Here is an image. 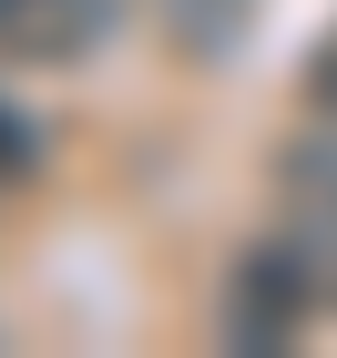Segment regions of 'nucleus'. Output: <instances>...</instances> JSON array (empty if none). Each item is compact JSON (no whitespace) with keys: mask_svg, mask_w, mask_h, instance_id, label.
I'll use <instances>...</instances> for the list:
<instances>
[{"mask_svg":"<svg viewBox=\"0 0 337 358\" xmlns=\"http://www.w3.org/2000/svg\"><path fill=\"white\" fill-rule=\"evenodd\" d=\"M276 215L297 246L337 256V123L327 113H307V134L276 143Z\"/></svg>","mask_w":337,"mask_h":358,"instance_id":"nucleus-3","label":"nucleus"},{"mask_svg":"<svg viewBox=\"0 0 337 358\" xmlns=\"http://www.w3.org/2000/svg\"><path fill=\"white\" fill-rule=\"evenodd\" d=\"M307 113H327V123H337V21L317 31V52H307Z\"/></svg>","mask_w":337,"mask_h":358,"instance_id":"nucleus-6","label":"nucleus"},{"mask_svg":"<svg viewBox=\"0 0 337 358\" xmlns=\"http://www.w3.org/2000/svg\"><path fill=\"white\" fill-rule=\"evenodd\" d=\"M31 164H41V134H31V113L0 92V194H10V185H31Z\"/></svg>","mask_w":337,"mask_h":358,"instance_id":"nucleus-5","label":"nucleus"},{"mask_svg":"<svg viewBox=\"0 0 337 358\" xmlns=\"http://www.w3.org/2000/svg\"><path fill=\"white\" fill-rule=\"evenodd\" d=\"M123 21V0H0V62L10 72H72Z\"/></svg>","mask_w":337,"mask_h":358,"instance_id":"nucleus-2","label":"nucleus"},{"mask_svg":"<svg viewBox=\"0 0 337 358\" xmlns=\"http://www.w3.org/2000/svg\"><path fill=\"white\" fill-rule=\"evenodd\" d=\"M143 21H153V41H164L174 62H195V72H225V62L255 41V0H133Z\"/></svg>","mask_w":337,"mask_h":358,"instance_id":"nucleus-4","label":"nucleus"},{"mask_svg":"<svg viewBox=\"0 0 337 358\" xmlns=\"http://www.w3.org/2000/svg\"><path fill=\"white\" fill-rule=\"evenodd\" d=\"M317 297H327L317 246H297V236H286V246H246L235 266H225V287H215V338L246 348V358H276V348L307 338Z\"/></svg>","mask_w":337,"mask_h":358,"instance_id":"nucleus-1","label":"nucleus"}]
</instances>
